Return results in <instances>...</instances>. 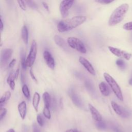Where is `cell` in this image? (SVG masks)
<instances>
[{"label":"cell","mask_w":132,"mask_h":132,"mask_svg":"<svg viewBox=\"0 0 132 132\" xmlns=\"http://www.w3.org/2000/svg\"><path fill=\"white\" fill-rule=\"evenodd\" d=\"M21 65L23 70H26L27 68V64H26V59H25V52L23 50L21 52Z\"/></svg>","instance_id":"obj_21"},{"label":"cell","mask_w":132,"mask_h":132,"mask_svg":"<svg viewBox=\"0 0 132 132\" xmlns=\"http://www.w3.org/2000/svg\"><path fill=\"white\" fill-rule=\"evenodd\" d=\"M6 132H15V131H14V130L13 129L10 128V129H8Z\"/></svg>","instance_id":"obj_43"},{"label":"cell","mask_w":132,"mask_h":132,"mask_svg":"<svg viewBox=\"0 0 132 132\" xmlns=\"http://www.w3.org/2000/svg\"><path fill=\"white\" fill-rule=\"evenodd\" d=\"M129 84L130 85H132V77L129 79Z\"/></svg>","instance_id":"obj_44"},{"label":"cell","mask_w":132,"mask_h":132,"mask_svg":"<svg viewBox=\"0 0 132 132\" xmlns=\"http://www.w3.org/2000/svg\"><path fill=\"white\" fill-rule=\"evenodd\" d=\"M103 76L105 80L106 81L107 84L109 85L112 91L114 92V94L116 95L120 101H122L123 100V97L122 91L119 85L116 82V81L110 74H109L106 72L104 73Z\"/></svg>","instance_id":"obj_3"},{"label":"cell","mask_w":132,"mask_h":132,"mask_svg":"<svg viewBox=\"0 0 132 132\" xmlns=\"http://www.w3.org/2000/svg\"><path fill=\"white\" fill-rule=\"evenodd\" d=\"M42 97L44 103V106L50 108L52 104V100L50 94L47 92H44L43 94Z\"/></svg>","instance_id":"obj_20"},{"label":"cell","mask_w":132,"mask_h":132,"mask_svg":"<svg viewBox=\"0 0 132 132\" xmlns=\"http://www.w3.org/2000/svg\"><path fill=\"white\" fill-rule=\"evenodd\" d=\"M24 77L23 76V74L22 73H21V81H22V83L24 82Z\"/></svg>","instance_id":"obj_42"},{"label":"cell","mask_w":132,"mask_h":132,"mask_svg":"<svg viewBox=\"0 0 132 132\" xmlns=\"http://www.w3.org/2000/svg\"><path fill=\"white\" fill-rule=\"evenodd\" d=\"M89 110L91 113L92 118L96 122H100L102 121V116L99 111L91 104L88 105Z\"/></svg>","instance_id":"obj_13"},{"label":"cell","mask_w":132,"mask_h":132,"mask_svg":"<svg viewBox=\"0 0 132 132\" xmlns=\"http://www.w3.org/2000/svg\"><path fill=\"white\" fill-rule=\"evenodd\" d=\"M22 92H23L24 95L27 98H29V97H30V92H29V90L28 87L27 85H26V84L23 85V86L22 88Z\"/></svg>","instance_id":"obj_22"},{"label":"cell","mask_w":132,"mask_h":132,"mask_svg":"<svg viewBox=\"0 0 132 132\" xmlns=\"http://www.w3.org/2000/svg\"><path fill=\"white\" fill-rule=\"evenodd\" d=\"M87 19L86 16L76 15L71 18L66 19L60 21L57 25V28L59 32H62L74 29L84 23Z\"/></svg>","instance_id":"obj_1"},{"label":"cell","mask_w":132,"mask_h":132,"mask_svg":"<svg viewBox=\"0 0 132 132\" xmlns=\"http://www.w3.org/2000/svg\"><path fill=\"white\" fill-rule=\"evenodd\" d=\"M79 61L90 74L92 75H95V72L94 68L91 63L87 59L80 56L79 58Z\"/></svg>","instance_id":"obj_11"},{"label":"cell","mask_w":132,"mask_h":132,"mask_svg":"<svg viewBox=\"0 0 132 132\" xmlns=\"http://www.w3.org/2000/svg\"><path fill=\"white\" fill-rule=\"evenodd\" d=\"M64 132H77V131L75 129H68L67 130H66Z\"/></svg>","instance_id":"obj_41"},{"label":"cell","mask_w":132,"mask_h":132,"mask_svg":"<svg viewBox=\"0 0 132 132\" xmlns=\"http://www.w3.org/2000/svg\"><path fill=\"white\" fill-rule=\"evenodd\" d=\"M13 53V50L10 48H5L2 49L1 52V65L3 67H6Z\"/></svg>","instance_id":"obj_6"},{"label":"cell","mask_w":132,"mask_h":132,"mask_svg":"<svg viewBox=\"0 0 132 132\" xmlns=\"http://www.w3.org/2000/svg\"><path fill=\"white\" fill-rule=\"evenodd\" d=\"M37 121L38 124L40 126H43L44 124V120L42 118V116L41 114H38L37 116Z\"/></svg>","instance_id":"obj_27"},{"label":"cell","mask_w":132,"mask_h":132,"mask_svg":"<svg viewBox=\"0 0 132 132\" xmlns=\"http://www.w3.org/2000/svg\"><path fill=\"white\" fill-rule=\"evenodd\" d=\"M7 109L5 108H1L0 109V120L2 121L7 113Z\"/></svg>","instance_id":"obj_28"},{"label":"cell","mask_w":132,"mask_h":132,"mask_svg":"<svg viewBox=\"0 0 132 132\" xmlns=\"http://www.w3.org/2000/svg\"><path fill=\"white\" fill-rule=\"evenodd\" d=\"M116 64L121 69H124L125 68V62L121 59H118L117 60Z\"/></svg>","instance_id":"obj_25"},{"label":"cell","mask_w":132,"mask_h":132,"mask_svg":"<svg viewBox=\"0 0 132 132\" xmlns=\"http://www.w3.org/2000/svg\"><path fill=\"white\" fill-rule=\"evenodd\" d=\"M32 130H33V132H41L40 130V129L35 123H34L32 125Z\"/></svg>","instance_id":"obj_33"},{"label":"cell","mask_w":132,"mask_h":132,"mask_svg":"<svg viewBox=\"0 0 132 132\" xmlns=\"http://www.w3.org/2000/svg\"><path fill=\"white\" fill-rule=\"evenodd\" d=\"M19 69H18L15 71V73H14V75H15V79H17V78H18V75H19Z\"/></svg>","instance_id":"obj_40"},{"label":"cell","mask_w":132,"mask_h":132,"mask_svg":"<svg viewBox=\"0 0 132 132\" xmlns=\"http://www.w3.org/2000/svg\"><path fill=\"white\" fill-rule=\"evenodd\" d=\"M96 125L97 128L100 130H104L106 128V124L102 121L100 122H97Z\"/></svg>","instance_id":"obj_26"},{"label":"cell","mask_w":132,"mask_h":132,"mask_svg":"<svg viewBox=\"0 0 132 132\" xmlns=\"http://www.w3.org/2000/svg\"><path fill=\"white\" fill-rule=\"evenodd\" d=\"M54 40L55 43L58 46L62 48L63 50L65 51H68L69 50V45L68 44L67 42H66L65 40L62 37H61L60 36L58 35H55L54 37Z\"/></svg>","instance_id":"obj_12"},{"label":"cell","mask_w":132,"mask_h":132,"mask_svg":"<svg viewBox=\"0 0 132 132\" xmlns=\"http://www.w3.org/2000/svg\"><path fill=\"white\" fill-rule=\"evenodd\" d=\"M15 79V75H14V73H13V72H11L9 74L8 78H7V82L8 84H9L11 81H12V80H14Z\"/></svg>","instance_id":"obj_31"},{"label":"cell","mask_w":132,"mask_h":132,"mask_svg":"<svg viewBox=\"0 0 132 132\" xmlns=\"http://www.w3.org/2000/svg\"><path fill=\"white\" fill-rule=\"evenodd\" d=\"M29 74H30V75L31 78L32 79V80H34L35 82H37V79L36 78V77L35 76V75H34V73H33V71H32L31 68H30V70H29Z\"/></svg>","instance_id":"obj_34"},{"label":"cell","mask_w":132,"mask_h":132,"mask_svg":"<svg viewBox=\"0 0 132 132\" xmlns=\"http://www.w3.org/2000/svg\"><path fill=\"white\" fill-rule=\"evenodd\" d=\"M128 8L129 6L127 4H123L116 8L109 19V26H114L120 23L124 19L128 10Z\"/></svg>","instance_id":"obj_2"},{"label":"cell","mask_w":132,"mask_h":132,"mask_svg":"<svg viewBox=\"0 0 132 132\" xmlns=\"http://www.w3.org/2000/svg\"><path fill=\"white\" fill-rule=\"evenodd\" d=\"M96 2H97L98 3L103 4H108L112 2H113V0H96Z\"/></svg>","instance_id":"obj_32"},{"label":"cell","mask_w":132,"mask_h":132,"mask_svg":"<svg viewBox=\"0 0 132 132\" xmlns=\"http://www.w3.org/2000/svg\"><path fill=\"white\" fill-rule=\"evenodd\" d=\"M73 1H62L59 5V10L60 14L63 18H65L68 16L69 10L73 4Z\"/></svg>","instance_id":"obj_7"},{"label":"cell","mask_w":132,"mask_h":132,"mask_svg":"<svg viewBox=\"0 0 132 132\" xmlns=\"http://www.w3.org/2000/svg\"><path fill=\"white\" fill-rule=\"evenodd\" d=\"M11 97V92L9 91H7L4 93V94L1 96L0 98V106L1 108L6 104L7 101L10 99Z\"/></svg>","instance_id":"obj_18"},{"label":"cell","mask_w":132,"mask_h":132,"mask_svg":"<svg viewBox=\"0 0 132 132\" xmlns=\"http://www.w3.org/2000/svg\"><path fill=\"white\" fill-rule=\"evenodd\" d=\"M98 88L101 94L105 96H108L110 94V90L107 84L104 81L101 82L98 85Z\"/></svg>","instance_id":"obj_15"},{"label":"cell","mask_w":132,"mask_h":132,"mask_svg":"<svg viewBox=\"0 0 132 132\" xmlns=\"http://www.w3.org/2000/svg\"><path fill=\"white\" fill-rule=\"evenodd\" d=\"M42 5L43 6V7H44V8L47 11H49V8H48V5L45 3V2H42Z\"/></svg>","instance_id":"obj_37"},{"label":"cell","mask_w":132,"mask_h":132,"mask_svg":"<svg viewBox=\"0 0 132 132\" xmlns=\"http://www.w3.org/2000/svg\"><path fill=\"white\" fill-rule=\"evenodd\" d=\"M17 2L18 3V4H19L20 7L21 8V9L24 11H25L26 10L25 2L23 1H18Z\"/></svg>","instance_id":"obj_30"},{"label":"cell","mask_w":132,"mask_h":132,"mask_svg":"<svg viewBox=\"0 0 132 132\" xmlns=\"http://www.w3.org/2000/svg\"><path fill=\"white\" fill-rule=\"evenodd\" d=\"M67 41L69 46L72 48L82 54L86 53V48L83 42L79 39L76 37H70L67 39Z\"/></svg>","instance_id":"obj_4"},{"label":"cell","mask_w":132,"mask_h":132,"mask_svg":"<svg viewBox=\"0 0 132 132\" xmlns=\"http://www.w3.org/2000/svg\"><path fill=\"white\" fill-rule=\"evenodd\" d=\"M18 109L19 112V114L22 118L24 120L25 118L27 112V105L25 101L21 102L18 106Z\"/></svg>","instance_id":"obj_14"},{"label":"cell","mask_w":132,"mask_h":132,"mask_svg":"<svg viewBox=\"0 0 132 132\" xmlns=\"http://www.w3.org/2000/svg\"><path fill=\"white\" fill-rule=\"evenodd\" d=\"M21 36L25 44H27L28 41V29L26 25H24L21 30Z\"/></svg>","instance_id":"obj_19"},{"label":"cell","mask_w":132,"mask_h":132,"mask_svg":"<svg viewBox=\"0 0 132 132\" xmlns=\"http://www.w3.org/2000/svg\"><path fill=\"white\" fill-rule=\"evenodd\" d=\"M40 95L39 93L37 92H35L33 98H32V106L36 112H38V105L40 102Z\"/></svg>","instance_id":"obj_17"},{"label":"cell","mask_w":132,"mask_h":132,"mask_svg":"<svg viewBox=\"0 0 132 132\" xmlns=\"http://www.w3.org/2000/svg\"><path fill=\"white\" fill-rule=\"evenodd\" d=\"M15 62H16V59H13L11 61V62H10V63H9V65H8L9 67V68H12V67H13L14 66V65L15 64Z\"/></svg>","instance_id":"obj_36"},{"label":"cell","mask_w":132,"mask_h":132,"mask_svg":"<svg viewBox=\"0 0 132 132\" xmlns=\"http://www.w3.org/2000/svg\"><path fill=\"white\" fill-rule=\"evenodd\" d=\"M111 105L112 109L117 114L124 118L127 117L129 116V113L126 109L119 105L115 102L111 101Z\"/></svg>","instance_id":"obj_9"},{"label":"cell","mask_w":132,"mask_h":132,"mask_svg":"<svg viewBox=\"0 0 132 132\" xmlns=\"http://www.w3.org/2000/svg\"><path fill=\"white\" fill-rule=\"evenodd\" d=\"M8 84H9V87H10V89H11L12 90H13L14 89V88H15V82H14V80L11 81Z\"/></svg>","instance_id":"obj_35"},{"label":"cell","mask_w":132,"mask_h":132,"mask_svg":"<svg viewBox=\"0 0 132 132\" xmlns=\"http://www.w3.org/2000/svg\"><path fill=\"white\" fill-rule=\"evenodd\" d=\"M123 29L126 30H132V22H129L125 23L123 26Z\"/></svg>","instance_id":"obj_29"},{"label":"cell","mask_w":132,"mask_h":132,"mask_svg":"<svg viewBox=\"0 0 132 132\" xmlns=\"http://www.w3.org/2000/svg\"><path fill=\"white\" fill-rule=\"evenodd\" d=\"M70 95L72 98V100L73 103L76 106H77L79 108H82L83 107V104L81 102V100L76 94H75L73 92H71V93L70 94Z\"/></svg>","instance_id":"obj_16"},{"label":"cell","mask_w":132,"mask_h":132,"mask_svg":"<svg viewBox=\"0 0 132 132\" xmlns=\"http://www.w3.org/2000/svg\"><path fill=\"white\" fill-rule=\"evenodd\" d=\"M43 114L46 118H47V119H50L51 118V114L50 110V108L46 106H44L43 110Z\"/></svg>","instance_id":"obj_23"},{"label":"cell","mask_w":132,"mask_h":132,"mask_svg":"<svg viewBox=\"0 0 132 132\" xmlns=\"http://www.w3.org/2000/svg\"><path fill=\"white\" fill-rule=\"evenodd\" d=\"M25 3L30 8L32 9H38V6L36 5V4L32 1H25Z\"/></svg>","instance_id":"obj_24"},{"label":"cell","mask_w":132,"mask_h":132,"mask_svg":"<svg viewBox=\"0 0 132 132\" xmlns=\"http://www.w3.org/2000/svg\"><path fill=\"white\" fill-rule=\"evenodd\" d=\"M52 103H53V109L56 108V100H55V98H53V101H52Z\"/></svg>","instance_id":"obj_39"},{"label":"cell","mask_w":132,"mask_h":132,"mask_svg":"<svg viewBox=\"0 0 132 132\" xmlns=\"http://www.w3.org/2000/svg\"><path fill=\"white\" fill-rule=\"evenodd\" d=\"M37 53V45L35 40H33L30 48L29 54L26 58L27 67H31L34 63L36 60Z\"/></svg>","instance_id":"obj_5"},{"label":"cell","mask_w":132,"mask_h":132,"mask_svg":"<svg viewBox=\"0 0 132 132\" xmlns=\"http://www.w3.org/2000/svg\"><path fill=\"white\" fill-rule=\"evenodd\" d=\"M43 56L44 61L48 67L52 70H54L55 65V60L51 53L49 51L45 50L43 53Z\"/></svg>","instance_id":"obj_10"},{"label":"cell","mask_w":132,"mask_h":132,"mask_svg":"<svg viewBox=\"0 0 132 132\" xmlns=\"http://www.w3.org/2000/svg\"><path fill=\"white\" fill-rule=\"evenodd\" d=\"M108 48L111 53H112L113 55L118 57L123 58L127 60H129L131 57V54L129 53H127L126 51L121 50L119 48L114 47L111 46H109Z\"/></svg>","instance_id":"obj_8"},{"label":"cell","mask_w":132,"mask_h":132,"mask_svg":"<svg viewBox=\"0 0 132 132\" xmlns=\"http://www.w3.org/2000/svg\"><path fill=\"white\" fill-rule=\"evenodd\" d=\"M0 22H1V25H0V29H1V31L2 32L3 30V28H4V25H3V21H2V17H1V21H0Z\"/></svg>","instance_id":"obj_38"}]
</instances>
